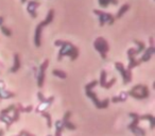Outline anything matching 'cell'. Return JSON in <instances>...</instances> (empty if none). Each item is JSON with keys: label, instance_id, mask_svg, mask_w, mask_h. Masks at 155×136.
Returning <instances> with one entry per match:
<instances>
[{"label": "cell", "instance_id": "1", "mask_svg": "<svg viewBox=\"0 0 155 136\" xmlns=\"http://www.w3.org/2000/svg\"><path fill=\"white\" fill-rule=\"evenodd\" d=\"M54 45L58 46V47H61L58 55V61H62V58L64 56H69L71 58V61H74L77 60V58L79 56V53H80L79 48L75 47L70 41L58 39V41H54Z\"/></svg>", "mask_w": 155, "mask_h": 136}, {"label": "cell", "instance_id": "2", "mask_svg": "<svg viewBox=\"0 0 155 136\" xmlns=\"http://www.w3.org/2000/svg\"><path fill=\"white\" fill-rule=\"evenodd\" d=\"M97 85H98L97 80H94V81H91V83L86 84L85 85V94H86L87 97L91 98V101L94 102V104H95L97 108H100V110H101V108H107L108 104H110V99H104L103 101H101V100H99V98H98L97 94L93 91L94 87L97 86Z\"/></svg>", "mask_w": 155, "mask_h": 136}, {"label": "cell", "instance_id": "3", "mask_svg": "<svg viewBox=\"0 0 155 136\" xmlns=\"http://www.w3.org/2000/svg\"><path fill=\"white\" fill-rule=\"evenodd\" d=\"M54 13H55V12H54L53 9L49 10L46 19L43 20L41 24L37 25L36 29H35V34H34V44H35L36 47H41V30H43L44 27L48 26V25H50L52 22H53Z\"/></svg>", "mask_w": 155, "mask_h": 136}, {"label": "cell", "instance_id": "4", "mask_svg": "<svg viewBox=\"0 0 155 136\" xmlns=\"http://www.w3.org/2000/svg\"><path fill=\"white\" fill-rule=\"evenodd\" d=\"M127 96H131V97L138 100L147 99L150 96V91H149V87L147 85L137 84L134 87H132L131 91H127Z\"/></svg>", "mask_w": 155, "mask_h": 136}, {"label": "cell", "instance_id": "5", "mask_svg": "<svg viewBox=\"0 0 155 136\" xmlns=\"http://www.w3.org/2000/svg\"><path fill=\"white\" fill-rule=\"evenodd\" d=\"M94 47H95V49L100 53L101 58H103V60H105L106 53H107L108 50H110V45H108L107 41L102 36L98 37V38H96V41H94Z\"/></svg>", "mask_w": 155, "mask_h": 136}, {"label": "cell", "instance_id": "6", "mask_svg": "<svg viewBox=\"0 0 155 136\" xmlns=\"http://www.w3.org/2000/svg\"><path fill=\"white\" fill-rule=\"evenodd\" d=\"M129 116L133 118V121H132V123H130L127 128L133 132L134 135L135 136H144L146 135V131L138 125V123H139V121H140L139 120V115L136 114V113H130Z\"/></svg>", "mask_w": 155, "mask_h": 136}, {"label": "cell", "instance_id": "7", "mask_svg": "<svg viewBox=\"0 0 155 136\" xmlns=\"http://www.w3.org/2000/svg\"><path fill=\"white\" fill-rule=\"evenodd\" d=\"M94 13L99 17L100 27H103L105 24H108L112 26L115 22V16H113L110 13H106V12L100 11V10H94Z\"/></svg>", "mask_w": 155, "mask_h": 136}, {"label": "cell", "instance_id": "8", "mask_svg": "<svg viewBox=\"0 0 155 136\" xmlns=\"http://www.w3.org/2000/svg\"><path fill=\"white\" fill-rule=\"evenodd\" d=\"M115 67H116V69L120 72L121 77L123 79V83L124 84H127L132 81V71L129 69H127L124 67V65L120 62H116L115 63Z\"/></svg>", "mask_w": 155, "mask_h": 136}, {"label": "cell", "instance_id": "9", "mask_svg": "<svg viewBox=\"0 0 155 136\" xmlns=\"http://www.w3.org/2000/svg\"><path fill=\"white\" fill-rule=\"evenodd\" d=\"M48 66H49V60H45L43 62V64L39 67V74L37 76V86L39 88L44 86L45 83V78H46V70H47Z\"/></svg>", "mask_w": 155, "mask_h": 136}, {"label": "cell", "instance_id": "10", "mask_svg": "<svg viewBox=\"0 0 155 136\" xmlns=\"http://www.w3.org/2000/svg\"><path fill=\"white\" fill-rule=\"evenodd\" d=\"M41 5V2L39 1H35V0H31V1H28V5H27V11L28 13L31 15L32 18H36L37 17V12L36 9Z\"/></svg>", "mask_w": 155, "mask_h": 136}, {"label": "cell", "instance_id": "11", "mask_svg": "<svg viewBox=\"0 0 155 136\" xmlns=\"http://www.w3.org/2000/svg\"><path fill=\"white\" fill-rule=\"evenodd\" d=\"M71 112L70 111H67L66 113H65L64 117H63V119L61 121H62L63 125H64L65 129H68V130H75L77 129V125L74 124V123H72L70 121V118H71Z\"/></svg>", "mask_w": 155, "mask_h": 136}, {"label": "cell", "instance_id": "12", "mask_svg": "<svg viewBox=\"0 0 155 136\" xmlns=\"http://www.w3.org/2000/svg\"><path fill=\"white\" fill-rule=\"evenodd\" d=\"M13 97H15V94L12 93V91H7L3 81H0V100L9 99V98H13Z\"/></svg>", "mask_w": 155, "mask_h": 136}, {"label": "cell", "instance_id": "13", "mask_svg": "<svg viewBox=\"0 0 155 136\" xmlns=\"http://www.w3.org/2000/svg\"><path fill=\"white\" fill-rule=\"evenodd\" d=\"M154 53H155V47H154V46H150L149 48L144 49L143 54H142V56L139 58L140 62H141V63L142 62H149Z\"/></svg>", "mask_w": 155, "mask_h": 136}, {"label": "cell", "instance_id": "14", "mask_svg": "<svg viewBox=\"0 0 155 136\" xmlns=\"http://www.w3.org/2000/svg\"><path fill=\"white\" fill-rule=\"evenodd\" d=\"M20 67H21V62H20V56L18 53L14 54V65L12 67L10 71L11 72H17L18 70L20 69Z\"/></svg>", "mask_w": 155, "mask_h": 136}, {"label": "cell", "instance_id": "15", "mask_svg": "<svg viewBox=\"0 0 155 136\" xmlns=\"http://www.w3.org/2000/svg\"><path fill=\"white\" fill-rule=\"evenodd\" d=\"M127 58H129V65H127V69L132 70L133 68H135V67L139 66V65L141 64L140 60H137V58H136L135 56L127 55Z\"/></svg>", "mask_w": 155, "mask_h": 136}, {"label": "cell", "instance_id": "16", "mask_svg": "<svg viewBox=\"0 0 155 136\" xmlns=\"http://www.w3.org/2000/svg\"><path fill=\"white\" fill-rule=\"evenodd\" d=\"M134 43L137 45V49H134V55H137V54H140L142 51H144L146 49V44L141 41H138V39H134Z\"/></svg>", "mask_w": 155, "mask_h": 136}, {"label": "cell", "instance_id": "17", "mask_svg": "<svg viewBox=\"0 0 155 136\" xmlns=\"http://www.w3.org/2000/svg\"><path fill=\"white\" fill-rule=\"evenodd\" d=\"M139 120H149L150 121V129L153 130L155 128V118L153 115L151 114L142 115V116H139Z\"/></svg>", "mask_w": 155, "mask_h": 136}, {"label": "cell", "instance_id": "18", "mask_svg": "<svg viewBox=\"0 0 155 136\" xmlns=\"http://www.w3.org/2000/svg\"><path fill=\"white\" fill-rule=\"evenodd\" d=\"M0 120L3 121V122L7 124V129H9L12 124H13V118L12 116H10L9 114H3V115H0Z\"/></svg>", "mask_w": 155, "mask_h": 136}, {"label": "cell", "instance_id": "19", "mask_svg": "<svg viewBox=\"0 0 155 136\" xmlns=\"http://www.w3.org/2000/svg\"><path fill=\"white\" fill-rule=\"evenodd\" d=\"M37 97H38V100L41 102V103H45V104H51L52 102L54 101V97L46 98L45 96L43 95L41 91H38V93H37Z\"/></svg>", "mask_w": 155, "mask_h": 136}, {"label": "cell", "instance_id": "20", "mask_svg": "<svg viewBox=\"0 0 155 136\" xmlns=\"http://www.w3.org/2000/svg\"><path fill=\"white\" fill-rule=\"evenodd\" d=\"M127 99V93L122 91L120 93V95L117 96V97H113L112 98V102L113 103H118V102H124Z\"/></svg>", "mask_w": 155, "mask_h": 136}, {"label": "cell", "instance_id": "21", "mask_svg": "<svg viewBox=\"0 0 155 136\" xmlns=\"http://www.w3.org/2000/svg\"><path fill=\"white\" fill-rule=\"evenodd\" d=\"M130 10V5L129 3H125V5H123L122 7L119 9V11H118V13H117V15H116V17L115 18H121L123 15H124V13H127V11Z\"/></svg>", "mask_w": 155, "mask_h": 136}, {"label": "cell", "instance_id": "22", "mask_svg": "<svg viewBox=\"0 0 155 136\" xmlns=\"http://www.w3.org/2000/svg\"><path fill=\"white\" fill-rule=\"evenodd\" d=\"M98 1H99V5L101 8H107L110 3L114 5H118V0H98Z\"/></svg>", "mask_w": 155, "mask_h": 136}, {"label": "cell", "instance_id": "23", "mask_svg": "<svg viewBox=\"0 0 155 136\" xmlns=\"http://www.w3.org/2000/svg\"><path fill=\"white\" fill-rule=\"evenodd\" d=\"M55 135L54 136H62V133H63V130L65 129L64 125H63L62 121L61 120H56L55 121Z\"/></svg>", "mask_w": 155, "mask_h": 136}, {"label": "cell", "instance_id": "24", "mask_svg": "<svg viewBox=\"0 0 155 136\" xmlns=\"http://www.w3.org/2000/svg\"><path fill=\"white\" fill-rule=\"evenodd\" d=\"M106 71L105 70H102L101 71V74H100V80L98 81V84H100V86L101 87H103L104 88V86H105V84H106Z\"/></svg>", "mask_w": 155, "mask_h": 136}, {"label": "cell", "instance_id": "25", "mask_svg": "<svg viewBox=\"0 0 155 136\" xmlns=\"http://www.w3.org/2000/svg\"><path fill=\"white\" fill-rule=\"evenodd\" d=\"M41 116L44 117V118H46V120H47V125L48 128H52V118H51V115L49 114L48 112H45V111H41Z\"/></svg>", "mask_w": 155, "mask_h": 136}, {"label": "cell", "instance_id": "26", "mask_svg": "<svg viewBox=\"0 0 155 136\" xmlns=\"http://www.w3.org/2000/svg\"><path fill=\"white\" fill-rule=\"evenodd\" d=\"M52 75L55 77H58V78L60 79H66L67 78V74L65 71H63V70L61 69H54L52 70Z\"/></svg>", "mask_w": 155, "mask_h": 136}, {"label": "cell", "instance_id": "27", "mask_svg": "<svg viewBox=\"0 0 155 136\" xmlns=\"http://www.w3.org/2000/svg\"><path fill=\"white\" fill-rule=\"evenodd\" d=\"M0 31H1V32H2V34H5V36H8V37L12 36V30L8 28V27L3 26V25H1V26H0Z\"/></svg>", "mask_w": 155, "mask_h": 136}, {"label": "cell", "instance_id": "28", "mask_svg": "<svg viewBox=\"0 0 155 136\" xmlns=\"http://www.w3.org/2000/svg\"><path fill=\"white\" fill-rule=\"evenodd\" d=\"M16 108L15 104H12V105L8 106L7 108H5V110L1 111V112H0V115H3V114H10V113H11V112H13L14 108Z\"/></svg>", "mask_w": 155, "mask_h": 136}, {"label": "cell", "instance_id": "29", "mask_svg": "<svg viewBox=\"0 0 155 136\" xmlns=\"http://www.w3.org/2000/svg\"><path fill=\"white\" fill-rule=\"evenodd\" d=\"M116 81H117V79L116 78H113L110 81H108V82H106V84H105V86H104V88H106V89H110V87L113 86V85L116 83Z\"/></svg>", "mask_w": 155, "mask_h": 136}, {"label": "cell", "instance_id": "30", "mask_svg": "<svg viewBox=\"0 0 155 136\" xmlns=\"http://www.w3.org/2000/svg\"><path fill=\"white\" fill-rule=\"evenodd\" d=\"M18 136H35V135H33V134H30L29 132H27V131H21Z\"/></svg>", "mask_w": 155, "mask_h": 136}, {"label": "cell", "instance_id": "31", "mask_svg": "<svg viewBox=\"0 0 155 136\" xmlns=\"http://www.w3.org/2000/svg\"><path fill=\"white\" fill-rule=\"evenodd\" d=\"M149 43H150V46H154V38H153V36H150Z\"/></svg>", "mask_w": 155, "mask_h": 136}, {"label": "cell", "instance_id": "32", "mask_svg": "<svg viewBox=\"0 0 155 136\" xmlns=\"http://www.w3.org/2000/svg\"><path fill=\"white\" fill-rule=\"evenodd\" d=\"M3 22H5V17H3V16H0V26L3 25Z\"/></svg>", "mask_w": 155, "mask_h": 136}, {"label": "cell", "instance_id": "33", "mask_svg": "<svg viewBox=\"0 0 155 136\" xmlns=\"http://www.w3.org/2000/svg\"><path fill=\"white\" fill-rule=\"evenodd\" d=\"M5 135V131L3 130H0V136H3Z\"/></svg>", "mask_w": 155, "mask_h": 136}, {"label": "cell", "instance_id": "34", "mask_svg": "<svg viewBox=\"0 0 155 136\" xmlns=\"http://www.w3.org/2000/svg\"><path fill=\"white\" fill-rule=\"evenodd\" d=\"M27 1H28V0H21V3H26Z\"/></svg>", "mask_w": 155, "mask_h": 136}, {"label": "cell", "instance_id": "35", "mask_svg": "<svg viewBox=\"0 0 155 136\" xmlns=\"http://www.w3.org/2000/svg\"><path fill=\"white\" fill-rule=\"evenodd\" d=\"M48 136H52V135H48Z\"/></svg>", "mask_w": 155, "mask_h": 136}, {"label": "cell", "instance_id": "36", "mask_svg": "<svg viewBox=\"0 0 155 136\" xmlns=\"http://www.w3.org/2000/svg\"><path fill=\"white\" fill-rule=\"evenodd\" d=\"M35 1H37V0H35Z\"/></svg>", "mask_w": 155, "mask_h": 136}]
</instances>
